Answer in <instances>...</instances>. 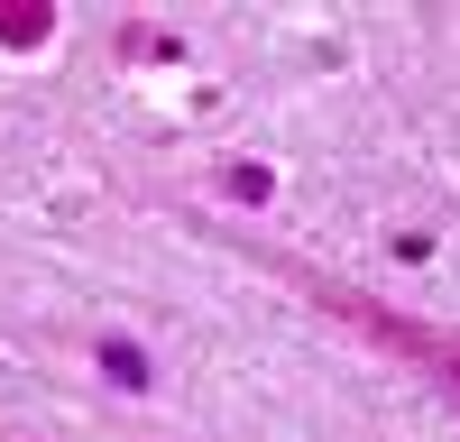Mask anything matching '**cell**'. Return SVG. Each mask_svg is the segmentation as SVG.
Returning <instances> with one entry per match:
<instances>
[{"label":"cell","instance_id":"5b68a950","mask_svg":"<svg viewBox=\"0 0 460 442\" xmlns=\"http://www.w3.org/2000/svg\"><path fill=\"white\" fill-rule=\"evenodd\" d=\"M221 184H230V203H267V194H277V175H267V166H230Z\"/></svg>","mask_w":460,"mask_h":442},{"label":"cell","instance_id":"7a4b0ae2","mask_svg":"<svg viewBox=\"0 0 460 442\" xmlns=\"http://www.w3.org/2000/svg\"><path fill=\"white\" fill-rule=\"evenodd\" d=\"M93 359L111 368V387H129V396H147V387H157V368H147V350L129 341V332H102V341H93Z\"/></svg>","mask_w":460,"mask_h":442},{"label":"cell","instance_id":"277c9868","mask_svg":"<svg viewBox=\"0 0 460 442\" xmlns=\"http://www.w3.org/2000/svg\"><path fill=\"white\" fill-rule=\"evenodd\" d=\"M120 56H157V65H175L184 47H175L166 28H120Z\"/></svg>","mask_w":460,"mask_h":442},{"label":"cell","instance_id":"3957f363","mask_svg":"<svg viewBox=\"0 0 460 442\" xmlns=\"http://www.w3.org/2000/svg\"><path fill=\"white\" fill-rule=\"evenodd\" d=\"M47 37H56V10H47V0H0V47H10V56L47 47Z\"/></svg>","mask_w":460,"mask_h":442},{"label":"cell","instance_id":"6da1fadb","mask_svg":"<svg viewBox=\"0 0 460 442\" xmlns=\"http://www.w3.org/2000/svg\"><path fill=\"white\" fill-rule=\"evenodd\" d=\"M267 268L277 277H295L314 305L332 314V323H350L359 341L377 350V359H396V368H424L433 387H451L460 396V332L451 323H414V314H396V305H377V295H359L350 277H332V268H304V258H277L267 249Z\"/></svg>","mask_w":460,"mask_h":442}]
</instances>
